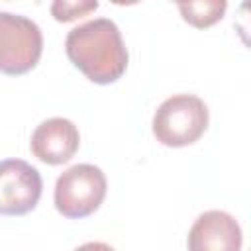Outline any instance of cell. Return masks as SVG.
Returning <instances> with one entry per match:
<instances>
[{
	"instance_id": "6da1fadb",
	"label": "cell",
	"mask_w": 251,
	"mask_h": 251,
	"mask_svg": "<svg viewBox=\"0 0 251 251\" xmlns=\"http://www.w3.org/2000/svg\"><path fill=\"white\" fill-rule=\"evenodd\" d=\"M71 63L92 82H116L127 67V49L120 27L108 18H96L73 27L65 39Z\"/></svg>"
},
{
	"instance_id": "7a4b0ae2",
	"label": "cell",
	"mask_w": 251,
	"mask_h": 251,
	"mask_svg": "<svg viewBox=\"0 0 251 251\" xmlns=\"http://www.w3.org/2000/svg\"><path fill=\"white\" fill-rule=\"evenodd\" d=\"M208 108L194 94L167 98L153 116V133L167 147H184L202 137L208 127Z\"/></svg>"
},
{
	"instance_id": "3957f363",
	"label": "cell",
	"mask_w": 251,
	"mask_h": 251,
	"mask_svg": "<svg viewBox=\"0 0 251 251\" xmlns=\"http://www.w3.org/2000/svg\"><path fill=\"white\" fill-rule=\"evenodd\" d=\"M104 173L88 163L69 167L55 182V208L65 218H86L106 196Z\"/></svg>"
},
{
	"instance_id": "277c9868",
	"label": "cell",
	"mask_w": 251,
	"mask_h": 251,
	"mask_svg": "<svg viewBox=\"0 0 251 251\" xmlns=\"http://www.w3.org/2000/svg\"><path fill=\"white\" fill-rule=\"evenodd\" d=\"M41 53L39 25L25 16L0 12V73L24 75L39 63Z\"/></svg>"
},
{
	"instance_id": "5b68a950",
	"label": "cell",
	"mask_w": 251,
	"mask_h": 251,
	"mask_svg": "<svg viewBox=\"0 0 251 251\" xmlns=\"http://www.w3.org/2000/svg\"><path fill=\"white\" fill-rule=\"evenodd\" d=\"M43 190L41 175L22 159L0 161V214L24 216L31 212Z\"/></svg>"
},
{
	"instance_id": "8992f818",
	"label": "cell",
	"mask_w": 251,
	"mask_h": 251,
	"mask_svg": "<svg viewBox=\"0 0 251 251\" xmlns=\"http://www.w3.org/2000/svg\"><path fill=\"white\" fill-rule=\"evenodd\" d=\"M241 243L237 220L224 210L200 214L188 231V251H241Z\"/></svg>"
},
{
	"instance_id": "52a82bcc",
	"label": "cell",
	"mask_w": 251,
	"mask_h": 251,
	"mask_svg": "<svg viewBox=\"0 0 251 251\" xmlns=\"http://www.w3.org/2000/svg\"><path fill=\"white\" fill-rule=\"evenodd\" d=\"M80 135L76 126L67 118H49L31 133V153L47 165H63L71 161L78 149Z\"/></svg>"
},
{
	"instance_id": "ba28073f",
	"label": "cell",
	"mask_w": 251,
	"mask_h": 251,
	"mask_svg": "<svg viewBox=\"0 0 251 251\" xmlns=\"http://www.w3.org/2000/svg\"><path fill=\"white\" fill-rule=\"evenodd\" d=\"M227 4L226 0H202V2H180L178 10L184 18L194 27H208L216 22L222 20Z\"/></svg>"
},
{
	"instance_id": "9c48e42d",
	"label": "cell",
	"mask_w": 251,
	"mask_h": 251,
	"mask_svg": "<svg viewBox=\"0 0 251 251\" xmlns=\"http://www.w3.org/2000/svg\"><path fill=\"white\" fill-rule=\"evenodd\" d=\"M96 8H98V2H90V0H80V2L57 0L51 4V14L55 16L57 22H73L76 18L86 16L88 12H94Z\"/></svg>"
},
{
	"instance_id": "30bf717a",
	"label": "cell",
	"mask_w": 251,
	"mask_h": 251,
	"mask_svg": "<svg viewBox=\"0 0 251 251\" xmlns=\"http://www.w3.org/2000/svg\"><path fill=\"white\" fill-rule=\"evenodd\" d=\"M75 251H114L108 243H102V241H88L80 247H76Z\"/></svg>"
}]
</instances>
